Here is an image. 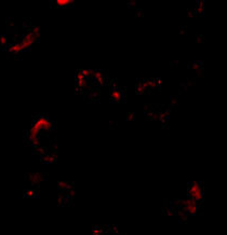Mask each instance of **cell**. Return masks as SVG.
<instances>
[{
    "mask_svg": "<svg viewBox=\"0 0 227 235\" xmlns=\"http://www.w3.org/2000/svg\"><path fill=\"white\" fill-rule=\"evenodd\" d=\"M93 235H121L116 229L109 228V226H103L95 230Z\"/></svg>",
    "mask_w": 227,
    "mask_h": 235,
    "instance_id": "cell-1",
    "label": "cell"
}]
</instances>
